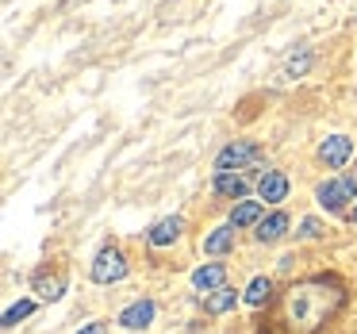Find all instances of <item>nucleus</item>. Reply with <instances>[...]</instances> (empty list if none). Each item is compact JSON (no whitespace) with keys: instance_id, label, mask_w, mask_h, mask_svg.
Wrapping results in <instances>:
<instances>
[{"instance_id":"1","label":"nucleus","mask_w":357,"mask_h":334,"mask_svg":"<svg viewBox=\"0 0 357 334\" xmlns=\"http://www.w3.org/2000/svg\"><path fill=\"white\" fill-rule=\"evenodd\" d=\"M342 303H346V288L334 277L300 280L273 303V315L261 334H319Z\"/></svg>"},{"instance_id":"2","label":"nucleus","mask_w":357,"mask_h":334,"mask_svg":"<svg viewBox=\"0 0 357 334\" xmlns=\"http://www.w3.org/2000/svg\"><path fill=\"white\" fill-rule=\"evenodd\" d=\"M123 277H127L123 254H119L116 246H104L100 254H96V261H93V280L96 284H116V280H123Z\"/></svg>"},{"instance_id":"3","label":"nucleus","mask_w":357,"mask_h":334,"mask_svg":"<svg viewBox=\"0 0 357 334\" xmlns=\"http://www.w3.org/2000/svg\"><path fill=\"white\" fill-rule=\"evenodd\" d=\"M349 200H357V177H338V181L319 185V204L326 211H342Z\"/></svg>"},{"instance_id":"4","label":"nucleus","mask_w":357,"mask_h":334,"mask_svg":"<svg viewBox=\"0 0 357 334\" xmlns=\"http://www.w3.org/2000/svg\"><path fill=\"white\" fill-rule=\"evenodd\" d=\"M257 158H261V146H257V142H231V146L219 150L215 169L219 173H234V169H242V165L257 162Z\"/></svg>"},{"instance_id":"5","label":"nucleus","mask_w":357,"mask_h":334,"mask_svg":"<svg viewBox=\"0 0 357 334\" xmlns=\"http://www.w3.org/2000/svg\"><path fill=\"white\" fill-rule=\"evenodd\" d=\"M349 154H354V142H349L346 135H331V139H323V146H319V158H323V165H331V169H342V165L349 162Z\"/></svg>"},{"instance_id":"6","label":"nucleus","mask_w":357,"mask_h":334,"mask_svg":"<svg viewBox=\"0 0 357 334\" xmlns=\"http://www.w3.org/2000/svg\"><path fill=\"white\" fill-rule=\"evenodd\" d=\"M257 192H261V200L280 204V200L288 196V177H284V173H277V169L261 173V181H257Z\"/></svg>"},{"instance_id":"7","label":"nucleus","mask_w":357,"mask_h":334,"mask_svg":"<svg viewBox=\"0 0 357 334\" xmlns=\"http://www.w3.org/2000/svg\"><path fill=\"white\" fill-rule=\"evenodd\" d=\"M154 303L150 300H139V303H131V308H123V315H119V323L127 326V331H142V326H150L154 323Z\"/></svg>"},{"instance_id":"8","label":"nucleus","mask_w":357,"mask_h":334,"mask_svg":"<svg viewBox=\"0 0 357 334\" xmlns=\"http://www.w3.org/2000/svg\"><path fill=\"white\" fill-rule=\"evenodd\" d=\"M223 280H227L223 261H211V265H204V269L192 273V284L200 288V292H215V288H223Z\"/></svg>"},{"instance_id":"9","label":"nucleus","mask_w":357,"mask_h":334,"mask_svg":"<svg viewBox=\"0 0 357 334\" xmlns=\"http://www.w3.org/2000/svg\"><path fill=\"white\" fill-rule=\"evenodd\" d=\"M185 231V219H177V215H169V219H158L154 223V231H150V246H169L177 234Z\"/></svg>"},{"instance_id":"10","label":"nucleus","mask_w":357,"mask_h":334,"mask_svg":"<svg viewBox=\"0 0 357 334\" xmlns=\"http://www.w3.org/2000/svg\"><path fill=\"white\" fill-rule=\"evenodd\" d=\"M246 188H250V181L242 177V173H215V192L219 196H246Z\"/></svg>"},{"instance_id":"11","label":"nucleus","mask_w":357,"mask_h":334,"mask_svg":"<svg viewBox=\"0 0 357 334\" xmlns=\"http://www.w3.org/2000/svg\"><path fill=\"white\" fill-rule=\"evenodd\" d=\"M284 231H288V215H284V211H273L269 219L257 223V238H261V242H277Z\"/></svg>"},{"instance_id":"12","label":"nucleus","mask_w":357,"mask_h":334,"mask_svg":"<svg viewBox=\"0 0 357 334\" xmlns=\"http://www.w3.org/2000/svg\"><path fill=\"white\" fill-rule=\"evenodd\" d=\"M231 246H234V227H231V223H227V227H215V231L204 238V250H208V254H227Z\"/></svg>"},{"instance_id":"13","label":"nucleus","mask_w":357,"mask_h":334,"mask_svg":"<svg viewBox=\"0 0 357 334\" xmlns=\"http://www.w3.org/2000/svg\"><path fill=\"white\" fill-rule=\"evenodd\" d=\"M269 300H273V280L269 277H254L250 288H246V303L250 308H261V303H269Z\"/></svg>"},{"instance_id":"14","label":"nucleus","mask_w":357,"mask_h":334,"mask_svg":"<svg viewBox=\"0 0 357 334\" xmlns=\"http://www.w3.org/2000/svg\"><path fill=\"white\" fill-rule=\"evenodd\" d=\"M261 219V204H254V200H246V204H238V208L231 211V227L238 231V227H250V223H257Z\"/></svg>"},{"instance_id":"15","label":"nucleus","mask_w":357,"mask_h":334,"mask_svg":"<svg viewBox=\"0 0 357 334\" xmlns=\"http://www.w3.org/2000/svg\"><path fill=\"white\" fill-rule=\"evenodd\" d=\"M234 300H238V296H234L231 288H215V296L208 300V311H211V315H223V311L234 308Z\"/></svg>"},{"instance_id":"16","label":"nucleus","mask_w":357,"mask_h":334,"mask_svg":"<svg viewBox=\"0 0 357 334\" xmlns=\"http://www.w3.org/2000/svg\"><path fill=\"white\" fill-rule=\"evenodd\" d=\"M31 311H35V303H31V300H20V303H12V308L4 311V326H16L20 319H27Z\"/></svg>"},{"instance_id":"17","label":"nucleus","mask_w":357,"mask_h":334,"mask_svg":"<svg viewBox=\"0 0 357 334\" xmlns=\"http://www.w3.org/2000/svg\"><path fill=\"white\" fill-rule=\"evenodd\" d=\"M62 288H66V277H54V280L39 277V292L47 296V300H58V296H62Z\"/></svg>"},{"instance_id":"18","label":"nucleus","mask_w":357,"mask_h":334,"mask_svg":"<svg viewBox=\"0 0 357 334\" xmlns=\"http://www.w3.org/2000/svg\"><path fill=\"white\" fill-rule=\"evenodd\" d=\"M307 66H311V54H300V58H288L284 73H288V77H300V73H307Z\"/></svg>"},{"instance_id":"19","label":"nucleus","mask_w":357,"mask_h":334,"mask_svg":"<svg viewBox=\"0 0 357 334\" xmlns=\"http://www.w3.org/2000/svg\"><path fill=\"white\" fill-rule=\"evenodd\" d=\"M319 231H323V227H319V219H303V223H300L303 238H319Z\"/></svg>"},{"instance_id":"20","label":"nucleus","mask_w":357,"mask_h":334,"mask_svg":"<svg viewBox=\"0 0 357 334\" xmlns=\"http://www.w3.org/2000/svg\"><path fill=\"white\" fill-rule=\"evenodd\" d=\"M77 334H108V326H104V323H89V326H81Z\"/></svg>"},{"instance_id":"21","label":"nucleus","mask_w":357,"mask_h":334,"mask_svg":"<svg viewBox=\"0 0 357 334\" xmlns=\"http://www.w3.org/2000/svg\"><path fill=\"white\" fill-rule=\"evenodd\" d=\"M349 219H354V223H357V208H354V215H349Z\"/></svg>"}]
</instances>
